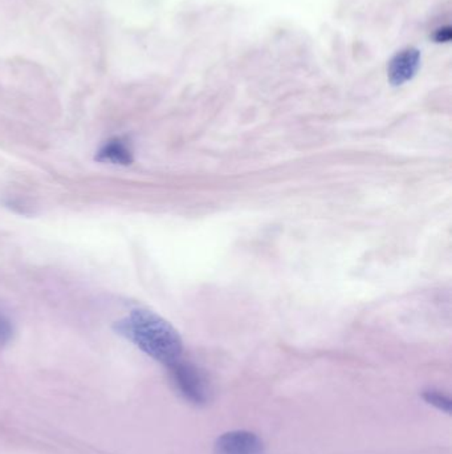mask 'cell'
Masks as SVG:
<instances>
[{
	"label": "cell",
	"instance_id": "cell-1",
	"mask_svg": "<svg viewBox=\"0 0 452 454\" xmlns=\"http://www.w3.org/2000/svg\"><path fill=\"white\" fill-rule=\"evenodd\" d=\"M114 330L142 352L165 366L178 361L184 343L169 321L146 309H135L114 324Z\"/></svg>",
	"mask_w": 452,
	"mask_h": 454
},
{
	"label": "cell",
	"instance_id": "cell-2",
	"mask_svg": "<svg viewBox=\"0 0 452 454\" xmlns=\"http://www.w3.org/2000/svg\"><path fill=\"white\" fill-rule=\"evenodd\" d=\"M169 368L177 389L187 401L196 406H203L207 403L210 399L207 379L196 366L181 361L179 359L169 366Z\"/></svg>",
	"mask_w": 452,
	"mask_h": 454
},
{
	"label": "cell",
	"instance_id": "cell-3",
	"mask_svg": "<svg viewBox=\"0 0 452 454\" xmlns=\"http://www.w3.org/2000/svg\"><path fill=\"white\" fill-rule=\"evenodd\" d=\"M263 450V442L255 433L235 430L221 434L215 441V454H259Z\"/></svg>",
	"mask_w": 452,
	"mask_h": 454
},
{
	"label": "cell",
	"instance_id": "cell-4",
	"mask_svg": "<svg viewBox=\"0 0 452 454\" xmlns=\"http://www.w3.org/2000/svg\"><path fill=\"white\" fill-rule=\"evenodd\" d=\"M420 65V52L404 49L394 56L389 65V80L392 86H402L416 76Z\"/></svg>",
	"mask_w": 452,
	"mask_h": 454
},
{
	"label": "cell",
	"instance_id": "cell-5",
	"mask_svg": "<svg viewBox=\"0 0 452 454\" xmlns=\"http://www.w3.org/2000/svg\"><path fill=\"white\" fill-rule=\"evenodd\" d=\"M96 160L98 162H109L113 165H130L135 159L126 142L120 138H113L98 150Z\"/></svg>",
	"mask_w": 452,
	"mask_h": 454
},
{
	"label": "cell",
	"instance_id": "cell-6",
	"mask_svg": "<svg viewBox=\"0 0 452 454\" xmlns=\"http://www.w3.org/2000/svg\"><path fill=\"white\" fill-rule=\"evenodd\" d=\"M422 397L430 406H434L446 413H451V399L447 397L446 394L438 391H425L422 393Z\"/></svg>",
	"mask_w": 452,
	"mask_h": 454
},
{
	"label": "cell",
	"instance_id": "cell-7",
	"mask_svg": "<svg viewBox=\"0 0 452 454\" xmlns=\"http://www.w3.org/2000/svg\"><path fill=\"white\" fill-rule=\"evenodd\" d=\"M13 328L10 319L0 312V348L8 343L13 338Z\"/></svg>",
	"mask_w": 452,
	"mask_h": 454
},
{
	"label": "cell",
	"instance_id": "cell-8",
	"mask_svg": "<svg viewBox=\"0 0 452 454\" xmlns=\"http://www.w3.org/2000/svg\"><path fill=\"white\" fill-rule=\"evenodd\" d=\"M451 28H450V27H447V28H441V29H439V31L437 32L435 40H437V41H439V43H441V41L444 43V41H450V40H451Z\"/></svg>",
	"mask_w": 452,
	"mask_h": 454
}]
</instances>
